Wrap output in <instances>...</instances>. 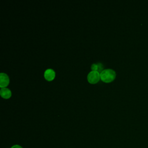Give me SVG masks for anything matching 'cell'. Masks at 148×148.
I'll return each mask as SVG.
<instances>
[{
	"mask_svg": "<svg viewBox=\"0 0 148 148\" xmlns=\"http://www.w3.org/2000/svg\"><path fill=\"white\" fill-rule=\"evenodd\" d=\"M100 79V73L97 71H92L87 75V80L91 84L97 83Z\"/></svg>",
	"mask_w": 148,
	"mask_h": 148,
	"instance_id": "7a4b0ae2",
	"label": "cell"
},
{
	"mask_svg": "<svg viewBox=\"0 0 148 148\" xmlns=\"http://www.w3.org/2000/svg\"><path fill=\"white\" fill-rule=\"evenodd\" d=\"M91 68L92 69V71H97L98 72H101L103 69V64L102 63H95V64H93L91 65Z\"/></svg>",
	"mask_w": 148,
	"mask_h": 148,
	"instance_id": "8992f818",
	"label": "cell"
},
{
	"mask_svg": "<svg viewBox=\"0 0 148 148\" xmlns=\"http://www.w3.org/2000/svg\"><path fill=\"white\" fill-rule=\"evenodd\" d=\"M55 76H56V73L52 69H47L45 71V73H44L45 78L48 81H51L53 80L55 77Z\"/></svg>",
	"mask_w": 148,
	"mask_h": 148,
	"instance_id": "277c9868",
	"label": "cell"
},
{
	"mask_svg": "<svg viewBox=\"0 0 148 148\" xmlns=\"http://www.w3.org/2000/svg\"><path fill=\"white\" fill-rule=\"evenodd\" d=\"M11 148H23L20 145H14V146H12L11 147Z\"/></svg>",
	"mask_w": 148,
	"mask_h": 148,
	"instance_id": "52a82bcc",
	"label": "cell"
},
{
	"mask_svg": "<svg viewBox=\"0 0 148 148\" xmlns=\"http://www.w3.org/2000/svg\"><path fill=\"white\" fill-rule=\"evenodd\" d=\"M116 76V72L111 69H103L100 73V79L105 83L112 82L115 79Z\"/></svg>",
	"mask_w": 148,
	"mask_h": 148,
	"instance_id": "6da1fadb",
	"label": "cell"
},
{
	"mask_svg": "<svg viewBox=\"0 0 148 148\" xmlns=\"http://www.w3.org/2000/svg\"><path fill=\"white\" fill-rule=\"evenodd\" d=\"M9 83V77L5 73H0V87L4 88L6 87Z\"/></svg>",
	"mask_w": 148,
	"mask_h": 148,
	"instance_id": "3957f363",
	"label": "cell"
},
{
	"mask_svg": "<svg viewBox=\"0 0 148 148\" xmlns=\"http://www.w3.org/2000/svg\"><path fill=\"white\" fill-rule=\"evenodd\" d=\"M0 94L2 98L7 99L11 97L12 93H11V91L9 88L4 87V88H1Z\"/></svg>",
	"mask_w": 148,
	"mask_h": 148,
	"instance_id": "5b68a950",
	"label": "cell"
}]
</instances>
